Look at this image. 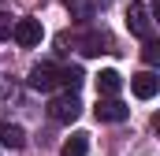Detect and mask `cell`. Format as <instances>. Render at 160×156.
I'll list each match as a JSON object with an SVG mask.
<instances>
[{
    "label": "cell",
    "mask_w": 160,
    "mask_h": 156,
    "mask_svg": "<svg viewBox=\"0 0 160 156\" xmlns=\"http://www.w3.org/2000/svg\"><path fill=\"white\" fill-rule=\"evenodd\" d=\"M93 112H97L101 123H123V119L130 115V108L123 104L119 97H97V108H93Z\"/></svg>",
    "instance_id": "obj_5"
},
{
    "label": "cell",
    "mask_w": 160,
    "mask_h": 156,
    "mask_svg": "<svg viewBox=\"0 0 160 156\" xmlns=\"http://www.w3.org/2000/svg\"><path fill=\"white\" fill-rule=\"evenodd\" d=\"M82 67H75V63H71V67H60V85H67V93H75V89H78L82 85Z\"/></svg>",
    "instance_id": "obj_11"
},
{
    "label": "cell",
    "mask_w": 160,
    "mask_h": 156,
    "mask_svg": "<svg viewBox=\"0 0 160 156\" xmlns=\"http://www.w3.org/2000/svg\"><path fill=\"white\" fill-rule=\"evenodd\" d=\"M11 37L19 41L22 48H34V45H41L45 30H41V22H38V19H19V22L11 26Z\"/></svg>",
    "instance_id": "obj_4"
},
{
    "label": "cell",
    "mask_w": 160,
    "mask_h": 156,
    "mask_svg": "<svg viewBox=\"0 0 160 156\" xmlns=\"http://www.w3.org/2000/svg\"><path fill=\"white\" fill-rule=\"evenodd\" d=\"M127 26H130V34L142 41H153V19H149V7L142 4V0H134L130 7H127Z\"/></svg>",
    "instance_id": "obj_2"
},
{
    "label": "cell",
    "mask_w": 160,
    "mask_h": 156,
    "mask_svg": "<svg viewBox=\"0 0 160 156\" xmlns=\"http://www.w3.org/2000/svg\"><path fill=\"white\" fill-rule=\"evenodd\" d=\"M11 26H15V22H11V15H4V11H0V41L11 37Z\"/></svg>",
    "instance_id": "obj_15"
},
{
    "label": "cell",
    "mask_w": 160,
    "mask_h": 156,
    "mask_svg": "<svg viewBox=\"0 0 160 156\" xmlns=\"http://www.w3.org/2000/svg\"><path fill=\"white\" fill-rule=\"evenodd\" d=\"M78 115H82V100L75 93H60V97L48 100V119L52 123H75Z\"/></svg>",
    "instance_id": "obj_1"
},
{
    "label": "cell",
    "mask_w": 160,
    "mask_h": 156,
    "mask_svg": "<svg viewBox=\"0 0 160 156\" xmlns=\"http://www.w3.org/2000/svg\"><path fill=\"white\" fill-rule=\"evenodd\" d=\"M82 52H86V56H97V52H112V41L104 37V34H89V37H82Z\"/></svg>",
    "instance_id": "obj_10"
},
{
    "label": "cell",
    "mask_w": 160,
    "mask_h": 156,
    "mask_svg": "<svg viewBox=\"0 0 160 156\" xmlns=\"http://www.w3.org/2000/svg\"><path fill=\"white\" fill-rule=\"evenodd\" d=\"M0 145L22 149V145H26V130H22L19 123H0Z\"/></svg>",
    "instance_id": "obj_7"
},
{
    "label": "cell",
    "mask_w": 160,
    "mask_h": 156,
    "mask_svg": "<svg viewBox=\"0 0 160 156\" xmlns=\"http://www.w3.org/2000/svg\"><path fill=\"white\" fill-rule=\"evenodd\" d=\"M89 153V134H71L67 141H63V149H60V156H86Z\"/></svg>",
    "instance_id": "obj_9"
},
{
    "label": "cell",
    "mask_w": 160,
    "mask_h": 156,
    "mask_svg": "<svg viewBox=\"0 0 160 156\" xmlns=\"http://www.w3.org/2000/svg\"><path fill=\"white\" fill-rule=\"evenodd\" d=\"M19 93H15V85L8 82V78H0V104H8V100H15Z\"/></svg>",
    "instance_id": "obj_14"
},
{
    "label": "cell",
    "mask_w": 160,
    "mask_h": 156,
    "mask_svg": "<svg viewBox=\"0 0 160 156\" xmlns=\"http://www.w3.org/2000/svg\"><path fill=\"white\" fill-rule=\"evenodd\" d=\"M67 7H71V19H78V22L93 15V0H67Z\"/></svg>",
    "instance_id": "obj_12"
},
{
    "label": "cell",
    "mask_w": 160,
    "mask_h": 156,
    "mask_svg": "<svg viewBox=\"0 0 160 156\" xmlns=\"http://www.w3.org/2000/svg\"><path fill=\"white\" fill-rule=\"evenodd\" d=\"M130 89H134V97H138V100H153V97H157V89H160V78L153 75V71H142V75L130 78Z\"/></svg>",
    "instance_id": "obj_6"
},
{
    "label": "cell",
    "mask_w": 160,
    "mask_h": 156,
    "mask_svg": "<svg viewBox=\"0 0 160 156\" xmlns=\"http://www.w3.org/2000/svg\"><path fill=\"white\" fill-rule=\"evenodd\" d=\"M26 82H30V89H38V93H52V89L60 85V67H56V63H38Z\"/></svg>",
    "instance_id": "obj_3"
},
{
    "label": "cell",
    "mask_w": 160,
    "mask_h": 156,
    "mask_svg": "<svg viewBox=\"0 0 160 156\" xmlns=\"http://www.w3.org/2000/svg\"><path fill=\"white\" fill-rule=\"evenodd\" d=\"M142 56H145V63H149V67H157V60H160V45H157V41H145Z\"/></svg>",
    "instance_id": "obj_13"
},
{
    "label": "cell",
    "mask_w": 160,
    "mask_h": 156,
    "mask_svg": "<svg viewBox=\"0 0 160 156\" xmlns=\"http://www.w3.org/2000/svg\"><path fill=\"white\" fill-rule=\"evenodd\" d=\"M119 89H123L119 71H101V75H97V97H116Z\"/></svg>",
    "instance_id": "obj_8"
}]
</instances>
